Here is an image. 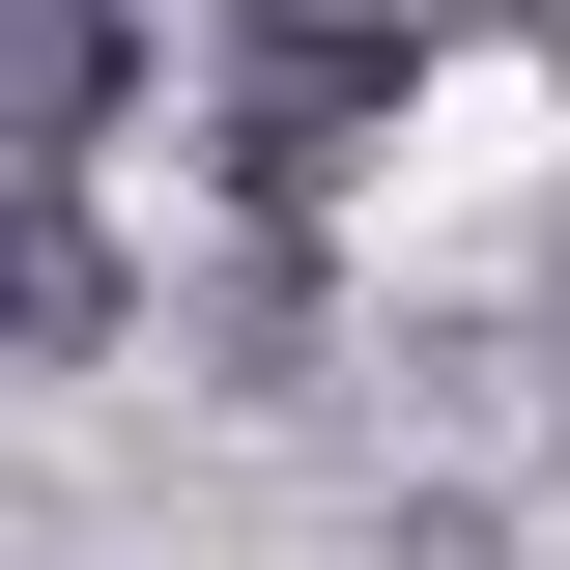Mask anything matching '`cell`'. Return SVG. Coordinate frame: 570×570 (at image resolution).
<instances>
[{
  "mask_svg": "<svg viewBox=\"0 0 570 570\" xmlns=\"http://www.w3.org/2000/svg\"><path fill=\"white\" fill-rule=\"evenodd\" d=\"M115 86H142L115 0H0V200H58L86 142H115Z\"/></svg>",
  "mask_w": 570,
  "mask_h": 570,
  "instance_id": "cell-2",
  "label": "cell"
},
{
  "mask_svg": "<svg viewBox=\"0 0 570 570\" xmlns=\"http://www.w3.org/2000/svg\"><path fill=\"white\" fill-rule=\"evenodd\" d=\"M371 115H400V29H257V86H228V200H343Z\"/></svg>",
  "mask_w": 570,
  "mask_h": 570,
  "instance_id": "cell-1",
  "label": "cell"
}]
</instances>
